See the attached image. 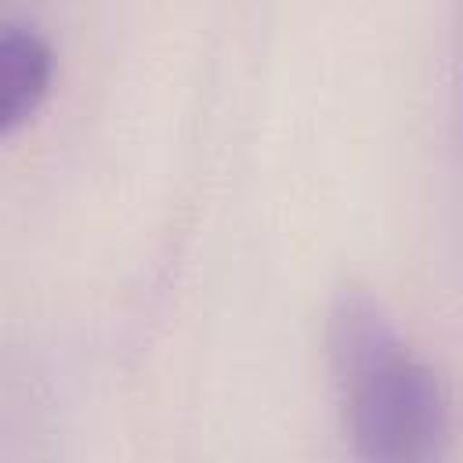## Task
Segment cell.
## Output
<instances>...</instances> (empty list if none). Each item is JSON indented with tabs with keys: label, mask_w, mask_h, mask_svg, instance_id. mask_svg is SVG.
I'll return each instance as SVG.
<instances>
[{
	"label": "cell",
	"mask_w": 463,
	"mask_h": 463,
	"mask_svg": "<svg viewBox=\"0 0 463 463\" xmlns=\"http://www.w3.org/2000/svg\"><path fill=\"white\" fill-rule=\"evenodd\" d=\"M326 344L344 430L362 459L427 463L445 452V387L405 344L380 300L344 289L329 307Z\"/></svg>",
	"instance_id": "cell-1"
},
{
	"label": "cell",
	"mask_w": 463,
	"mask_h": 463,
	"mask_svg": "<svg viewBox=\"0 0 463 463\" xmlns=\"http://www.w3.org/2000/svg\"><path fill=\"white\" fill-rule=\"evenodd\" d=\"M54 51L51 43L22 22H7L0 33V130L14 134L36 116L51 90Z\"/></svg>",
	"instance_id": "cell-2"
}]
</instances>
